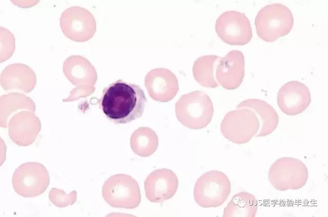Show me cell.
<instances>
[{
    "label": "cell",
    "instance_id": "2",
    "mask_svg": "<svg viewBox=\"0 0 328 217\" xmlns=\"http://www.w3.org/2000/svg\"><path fill=\"white\" fill-rule=\"evenodd\" d=\"M175 113L179 122L191 129H201L211 122L214 107L209 96L195 90L182 95L175 105Z\"/></svg>",
    "mask_w": 328,
    "mask_h": 217
},
{
    "label": "cell",
    "instance_id": "7",
    "mask_svg": "<svg viewBox=\"0 0 328 217\" xmlns=\"http://www.w3.org/2000/svg\"><path fill=\"white\" fill-rule=\"evenodd\" d=\"M215 30L223 41L231 45H244L252 37L249 19L244 13L236 11L222 13L216 19Z\"/></svg>",
    "mask_w": 328,
    "mask_h": 217
},
{
    "label": "cell",
    "instance_id": "9",
    "mask_svg": "<svg viewBox=\"0 0 328 217\" xmlns=\"http://www.w3.org/2000/svg\"><path fill=\"white\" fill-rule=\"evenodd\" d=\"M244 76V58L242 53L232 50L220 57L216 66L215 77L219 85L226 89L238 88Z\"/></svg>",
    "mask_w": 328,
    "mask_h": 217
},
{
    "label": "cell",
    "instance_id": "12",
    "mask_svg": "<svg viewBox=\"0 0 328 217\" xmlns=\"http://www.w3.org/2000/svg\"><path fill=\"white\" fill-rule=\"evenodd\" d=\"M248 108L256 114L259 122V131L256 137L265 136L273 132L278 126L279 116L274 108L265 101L250 99L241 102L236 108Z\"/></svg>",
    "mask_w": 328,
    "mask_h": 217
},
{
    "label": "cell",
    "instance_id": "1",
    "mask_svg": "<svg viewBox=\"0 0 328 217\" xmlns=\"http://www.w3.org/2000/svg\"><path fill=\"white\" fill-rule=\"evenodd\" d=\"M147 102L139 85L118 80L103 89L99 106L106 117L117 125L140 118Z\"/></svg>",
    "mask_w": 328,
    "mask_h": 217
},
{
    "label": "cell",
    "instance_id": "8",
    "mask_svg": "<svg viewBox=\"0 0 328 217\" xmlns=\"http://www.w3.org/2000/svg\"><path fill=\"white\" fill-rule=\"evenodd\" d=\"M311 101L309 88L303 83L292 81L284 84L277 94L280 109L289 115H295L306 110Z\"/></svg>",
    "mask_w": 328,
    "mask_h": 217
},
{
    "label": "cell",
    "instance_id": "11",
    "mask_svg": "<svg viewBox=\"0 0 328 217\" xmlns=\"http://www.w3.org/2000/svg\"><path fill=\"white\" fill-rule=\"evenodd\" d=\"M178 185L177 177L171 170L167 168L155 170L145 180L146 197L152 202H162L175 195Z\"/></svg>",
    "mask_w": 328,
    "mask_h": 217
},
{
    "label": "cell",
    "instance_id": "4",
    "mask_svg": "<svg viewBox=\"0 0 328 217\" xmlns=\"http://www.w3.org/2000/svg\"><path fill=\"white\" fill-rule=\"evenodd\" d=\"M231 192V183L227 176L219 171H210L196 181L194 189L196 203L203 208L222 205Z\"/></svg>",
    "mask_w": 328,
    "mask_h": 217
},
{
    "label": "cell",
    "instance_id": "6",
    "mask_svg": "<svg viewBox=\"0 0 328 217\" xmlns=\"http://www.w3.org/2000/svg\"><path fill=\"white\" fill-rule=\"evenodd\" d=\"M259 129V122L256 114L248 108H238L229 111L220 125L223 136L236 144L249 142L256 135Z\"/></svg>",
    "mask_w": 328,
    "mask_h": 217
},
{
    "label": "cell",
    "instance_id": "5",
    "mask_svg": "<svg viewBox=\"0 0 328 217\" xmlns=\"http://www.w3.org/2000/svg\"><path fill=\"white\" fill-rule=\"evenodd\" d=\"M308 168L301 160L293 157H282L271 165L268 179L277 190L285 191L302 188L306 184Z\"/></svg>",
    "mask_w": 328,
    "mask_h": 217
},
{
    "label": "cell",
    "instance_id": "13",
    "mask_svg": "<svg viewBox=\"0 0 328 217\" xmlns=\"http://www.w3.org/2000/svg\"><path fill=\"white\" fill-rule=\"evenodd\" d=\"M220 57L206 55L197 58L194 63L192 71L195 80L202 86L215 88L219 84L215 77L216 66Z\"/></svg>",
    "mask_w": 328,
    "mask_h": 217
},
{
    "label": "cell",
    "instance_id": "15",
    "mask_svg": "<svg viewBox=\"0 0 328 217\" xmlns=\"http://www.w3.org/2000/svg\"><path fill=\"white\" fill-rule=\"evenodd\" d=\"M158 146L157 134L148 127L139 128L134 131L131 138L132 150L141 157H148L153 154Z\"/></svg>",
    "mask_w": 328,
    "mask_h": 217
},
{
    "label": "cell",
    "instance_id": "3",
    "mask_svg": "<svg viewBox=\"0 0 328 217\" xmlns=\"http://www.w3.org/2000/svg\"><path fill=\"white\" fill-rule=\"evenodd\" d=\"M294 18L291 10L281 4L268 5L258 12L255 19L258 36L267 42L275 41L292 30Z\"/></svg>",
    "mask_w": 328,
    "mask_h": 217
},
{
    "label": "cell",
    "instance_id": "10",
    "mask_svg": "<svg viewBox=\"0 0 328 217\" xmlns=\"http://www.w3.org/2000/svg\"><path fill=\"white\" fill-rule=\"evenodd\" d=\"M145 84L151 98L158 102L171 101L178 91V82L175 75L165 68L150 70L146 76Z\"/></svg>",
    "mask_w": 328,
    "mask_h": 217
},
{
    "label": "cell",
    "instance_id": "14",
    "mask_svg": "<svg viewBox=\"0 0 328 217\" xmlns=\"http://www.w3.org/2000/svg\"><path fill=\"white\" fill-rule=\"evenodd\" d=\"M258 208L255 197L248 192L235 194L223 210V217H254Z\"/></svg>",
    "mask_w": 328,
    "mask_h": 217
}]
</instances>
